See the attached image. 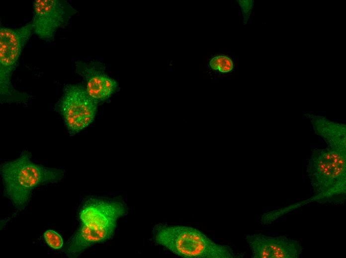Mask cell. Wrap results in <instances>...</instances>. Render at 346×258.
Here are the masks:
<instances>
[{"label":"cell","mask_w":346,"mask_h":258,"mask_svg":"<svg viewBox=\"0 0 346 258\" xmlns=\"http://www.w3.org/2000/svg\"><path fill=\"white\" fill-rule=\"evenodd\" d=\"M327 145L312 150L306 172L313 194L321 203H339L346 193V146Z\"/></svg>","instance_id":"cell-1"},{"label":"cell","mask_w":346,"mask_h":258,"mask_svg":"<svg viewBox=\"0 0 346 258\" xmlns=\"http://www.w3.org/2000/svg\"><path fill=\"white\" fill-rule=\"evenodd\" d=\"M64 171L33 162L30 152L24 150L17 158L0 165L4 194L18 210L29 203L37 187L57 183L63 179Z\"/></svg>","instance_id":"cell-2"},{"label":"cell","mask_w":346,"mask_h":258,"mask_svg":"<svg viewBox=\"0 0 346 258\" xmlns=\"http://www.w3.org/2000/svg\"><path fill=\"white\" fill-rule=\"evenodd\" d=\"M125 212L118 201L93 198L81 209V225L68 244L67 254L78 255L91 245L109 239L116 228L117 219Z\"/></svg>","instance_id":"cell-3"},{"label":"cell","mask_w":346,"mask_h":258,"mask_svg":"<svg viewBox=\"0 0 346 258\" xmlns=\"http://www.w3.org/2000/svg\"><path fill=\"white\" fill-rule=\"evenodd\" d=\"M155 241L176 255L184 258H235L236 254L229 246L220 245L195 228L180 225L159 226Z\"/></svg>","instance_id":"cell-4"},{"label":"cell","mask_w":346,"mask_h":258,"mask_svg":"<svg viewBox=\"0 0 346 258\" xmlns=\"http://www.w3.org/2000/svg\"><path fill=\"white\" fill-rule=\"evenodd\" d=\"M60 112L70 132L76 133L94 120L97 102L80 86L71 85L66 90L60 104Z\"/></svg>","instance_id":"cell-5"},{"label":"cell","mask_w":346,"mask_h":258,"mask_svg":"<svg viewBox=\"0 0 346 258\" xmlns=\"http://www.w3.org/2000/svg\"><path fill=\"white\" fill-rule=\"evenodd\" d=\"M33 31L32 22L21 28L2 27L0 30V60L1 89L7 86L9 73L15 64Z\"/></svg>","instance_id":"cell-6"},{"label":"cell","mask_w":346,"mask_h":258,"mask_svg":"<svg viewBox=\"0 0 346 258\" xmlns=\"http://www.w3.org/2000/svg\"><path fill=\"white\" fill-rule=\"evenodd\" d=\"M253 258H298L303 251L299 241L285 236H267L261 234L245 237Z\"/></svg>","instance_id":"cell-7"},{"label":"cell","mask_w":346,"mask_h":258,"mask_svg":"<svg viewBox=\"0 0 346 258\" xmlns=\"http://www.w3.org/2000/svg\"><path fill=\"white\" fill-rule=\"evenodd\" d=\"M33 31L39 38L51 41L65 21L66 11L57 0H36L33 3Z\"/></svg>","instance_id":"cell-8"},{"label":"cell","mask_w":346,"mask_h":258,"mask_svg":"<svg viewBox=\"0 0 346 258\" xmlns=\"http://www.w3.org/2000/svg\"><path fill=\"white\" fill-rule=\"evenodd\" d=\"M117 86L116 82L111 78L97 74L88 78L86 90L89 96L97 102L109 97Z\"/></svg>","instance_id":"cell-9"},{"label":"cell","mask_w":346,"mask_h":258,"mask_svg":"<svg viewBox=\"0 0 346 258\" xmlns=\"http://www.w3.org/2000/svg\"><path fill=\"white\" fill-rule=\"evenodd\" d=\"M211 67L214 70H219L222 72H227L233 68V63L231 59L225 56L214 57L210 62Z\"/></svg>","instance_id":"cell-10"},{"label":"cell","mask_w":346,"mask_h":258,"mask_svg":"<svg viewBox=\"0 0 346 258\" xmlns=\"http://www.w3.org/2000/svg\"><path fill=\"white\" fill-rule=\"evenodd\" d=\"M44 238L47 245L53 249H60L63 245V240L61 236L52 230L45 231Z\"/></svg>","instance_id":"cell-11"},{"label":"cell","mask_w":346,"mask_h":258,"mask_svg":"<svg viewBox=\"0 0 346 258\" xmlns=\"http://www.w3.org/2000/svg\"><path fill=\"white\" fill-rule=\"evenodd\" d=\"M241 7L244 18V22H247L253 6V0H238Z\"/></svg>","instance_id":"cell-12"}]
</instances>
